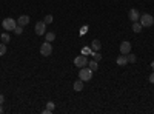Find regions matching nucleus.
Segmentation results:
<instances>
[{"label":"nucleus","instance_id":"1","mask_svg":"<svg viewBox=\"0 0 154 114\" xmlns=\"http://www.w3.org/2000/svg\"><path fill=\"white\" fill-rule=\"evenodd\" d=\"M79 79L83 80V82H88V80H91L93 79V69H89V68H80L79 71Z\"/></svg>","mask_w":154,"mask_h":114},{"label":"nucleus","instance_id":"2","mask_svg":"<svg viewBox=\"0 0 154 114\" xmlns=\"http://www.w3.org/2000/svg\"><path fill=\"white\" fill-rule=\"evenodd\" d=\"M2 26H3V29H6V31H14V28L17 26V23H16V20L12 19V17H6V19H3V22H2Z\"/></svg>","mask_w":154,"mask_h":114},{"label":"nucleus","instance_id":"3","mask_svg":"<svg viewBox=\"0 0 154 114\" xmlns=\"http://www.w3.org/2000/svg\"><path fill=\"white\" fill-rule=\"evenodd\" d=\"M40 54L43 57H48L53 54V45H51V42H43L40 45Z\"/></svg>","mask_w":154,"mask_h":114},{"label":"nucleus","instance_id":"4","mask_svg":"<svg viewBox=\"0 0 154 114\" xmlns=\"http://www.w3.org/2000/svg\"><path fill=\"white\" fill-rule=\"evenodd\" d=\"M139 20L142 23V26H152L154 25V17L151 14H142Z\"/></svg>","mask_w":154,"mask_h":114},{"label":"nucleus","instance_id":"5","mask_svg":"<svg viewBox=\"0 0 154 114\" xmlns=\"http://www.w3.org/2000/svg\"><path fill=\"white\" fill-rule=\"evenodd\" d=\"M34 31H35L37 35H45V32H46V23L43 20L42 22H37L35 26H34Z\"/></svg>","mask_w":154,"mask_h":114},{"label":"nucleus","instance_id":"6","mask_svg":"<svg viewBox=\"0 0 154 114\" xmlns=\"http://www.w3.org/2000/svg\"><path fill=\"white\" fill-rule=\"evenodd\" d=\"M74 65H75V66H79V68L86 66V65H88V59H86V56H85V54L77 56V57L74 59Z\"/></svg>","mask_w":154,"mask_h":114},{"label":"nucleus","instance_id":"7","mask_svg":"<svg viewBox=\"0 0 154 114\" xmlns=\"http://www.w3.org/2000/svg\"><path fill=\"white\" fill-rule=\"evenodd\" d=\"M128 53H131V43L128 42V40H125V42H122V45H120V54H128Z\"/></svg>","mask_w":154,"mask_h":114},{"label":"nucleus","instance_id":"8","mask_svg":"<svg viewBox=\"0 0 154 114\" xmlns=\"http://www.w3.org/2000/svg\"><path fill=\"white\" fill-rule=\"evenodd\" d=\"M128 17H130V20H131V22H139V19H140L139 11H137V9H134V8H131V9H130V12H128Z\"/></svg>","mask_w":154,"mask_h":114},{"label":"nucleus","instance_id":"9","mask_svg":"<svg viewBox=\"0 0 154 114\" xmlns=\"http://www.w3.org/2000/svg\"><path fill=\"white\" fill-rule=\"evenodd\" d=\"M28 23H29V16H26V14H23L17 19V25H20V26H26Z\"/></svg>","mask_w":154,"mask_h":114},{"label":"nucleus","instance_id":"10","mask_svg":"<svg viewBox=\"0 0 154 114\" xmlns=\"http://www.w3.org/2000/svg\"><path fill=\"white\" fill-rule=\"evenodd\" d=\"M116 62H117V65H119V66H125L126 63H128V59H126V56H125V54H120Z\"/></svg>","mask_w":154,"mask_h":114},{"label":"nucleus","instance_id":"11","mask_svg":"<svg viewBox=\"0 0 154 114\" xmlns=\"http://www.w3.org/2000/svg\"><path fill=\"white\" fill-rule=\"evenodd\" d=\"M72 88H74V91H77V93H79V91H82L83 90V80H75L74 82V85H72Z\"/></svg>","mask_w":154,"mask_h":114},{"label":"nucleus","instance_id":"12","mask_svg":"<svg viewBox=\"0 0 154 114\" xmlns=\"http://www.w3.org/2000/svg\"><path fill=\"white\" fill-rule=\"evenodd\" d=\"M102 48V43H100V40H93V43H91V49L93 51H99V49Z\"/></svg>","mask_w":154,"mask_h":114},{"label":"nucleus","instance_id":"13","mask_svg":"<svg viewBox=\"0 0 154 114\" xmlns=\"http://www.w3.org/2000/svg\"><path fill=\"white\" fill-rule=\"evenodd\" d=\"M142 23H140V22H133V31L134 32H140V31H142Z\"/></svg>","mask_w":154,"mask_h":114},{"label":"nucleus","instance_id":"14","mask_svg":"<svg viewBox=\"0 0 154 114\" xmlns=\"http://www.w3.org/2000/svg\"><path fill=\"white\" fill-rule=\"evenodd\" d=\"M54 39H56L54 32H45V40L46 42H54Z\"/></svg>","mask_w":154,"mask_h":114},{"label":"nucleus","instance_id":"15","mask_svg":"<svg viewBox=\"0 0 154 114\" xmlns=\"http://www.w3.org/2000/svg\"><path fill=\"white\" fill-rule=\"evenodd\" d=\"M89 69H93V72L94 71H97L99 69V65H97V62L96 60H91V62H89V66H88Z\"/></svg>","mask_w":154,"mask_h":114},{"label":"nucleus","instance_id":"16","mask_svg":"<svg viewBox=\"0 0 154 114\" xmlns=\"http://www.w3.org/2000/svg\"><path fill=\"white\" fill-rule=\"evenodd\" d=\"M126 59H128V63H134V62L137 60V57H136L134 54H130V53L126 54Z\"/></svg>","mask_w":154,"mask_h":114},{"label":"nucleus","instance_id":"17","mask_svg":"<svg viewBox=\"0 0 154 114\" xmlns=\"http://www.w3.org/2000/svg\"><path fill=\"white\" fill-rule=\"evenodd\" d=\"M9 40H11L9 34H8V32H2V42H3V43H8Z\"/></svg>","mask_w":154,"mask_h":114},{"label":"nucleus","instance_id":"18","mask_svg":"<svg viewBox=\"0 0 154 114\" xmlns=\"http://www.w3.org/2000/svg\"><path fill=\"white\" fill-rule=\"evenodd\" d=\"M91 56L94 57V60H96V62H100V60H102V54H99L97 51H93V53H91Z\"/></svg>","mask_w":154,"mask_h":114},{"label":"nucleus","instance_id":"19","mask_svg":"<svg viewBox=\"0 0 154 114\" xmlns=\"http://www.w3.org/2000/svg\"><path fill=\"white\" fill-rule=\"evenodd\" d=\"M53 20H54V17L51 16V14H48V16H45V19H43V22L48 25V23H53Z\"/></svg>","mask_w":154,"mask_h":114},{"label":"nucleus","instance_id":"20","mask_svg":"<svg viewBox=\"0 0 154 114\" xmlns=\"http://www.w3.org/2000/svg\"><path fill=\"white\" fill-rule=\"evenodd\" d=\"M3 54H6V45L5 43H0V57Z\"/></svg>","mask_w":154,"mask_h":114},{"label":"nucleus","instance_id":"21","mask_svg":"<svg viewBox=\"0 0 154 114\" xmlns=\"http://www.w3.org/2000/svg\"><path fill=\"white\" fill-rule=\"evenodd\" d=\"M54 108H56V105H54V102H48V103H46V109H49L51 112H53V111H54Z\"/></svg>","mask_w":154,"mask_h":114},{"label":"nucleus","instance_id":"22","mask_svg":"<svg viewBox=\"0 0 154 114\" xmlns=\"http://www.w3.org/2000/svg\"><path fill=\"white\" fill-rule=\"evenodd\" d=\"M14 32H16V34H19V35H20V34H22V32H23V26H20V25H17V26H16V28H14Z\"/></svg>","mask_w":154,"mask_h":114},{"label":"nucleus","instance_id":"23","mask_svg":"<svg viewBox=\"0 0 154 114\" xmlns=\"http://www.w3.org/2000/svg\"><path fill=\"white\" fill-rule=\"evenodd\" d=\"M149 82H151V83H154V71H152V72H151V75H149Z\"/></svg>","mask_w":154,"mask_h":114},{"label":"nucleus","instance_id":"24","mask_svg":"<svg viewBox=\"0 0 154 114\" xmlns=\"http://www.w3.org/2000/svg\"><path fill=\"white\" fill-rule=\"evenodd\" d=\"M3 102H5V97L3 94H0V105H3Z\"/></svg>","mask_w":154,"mask_h":114},{"label":"nucleus","instance_id":"25","mask_svg":"<svg viewBox=\"0 0 154 114\" xmlns=\"http://www.w3.org/2000/svg\"><path fill=\"white\" fill-rule=\"evenodd\" d=\"M42 112H43V114H51V111H49V109H46V108H45Z\"/></svg>","mask_w":154,"mask_h":114},{"label":"nucleus","instance_id":"26","mask_svg":"<svg viewBox=\"0 0 154 114\" xmlns=\"http://www.w3.org/2000/svg\"><path fill=\"white\" fill-rule=\"evenodd\" d=\"M151 68H152V71H154V60L151 62Z\"/></svg>","mask_w":154,"mask_h":114},{"label":"nucleus","instance_id":"27","mask_svg":"<svg viewBox=\"0 0 154 114\" xmlns=\"http://www.w3.org/2000/svg\"><path fill=\"white\" fill-rule=\"evenodd\" d=\"M3 112V108H2V105H0V114H2Z\"/></svg>","mask_w":154,"mask_h":114}]
</instances>
